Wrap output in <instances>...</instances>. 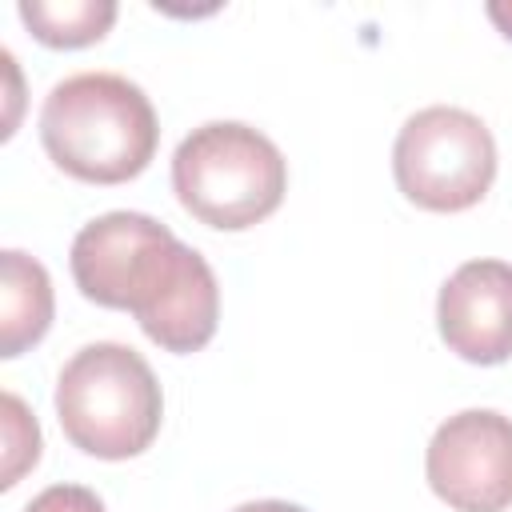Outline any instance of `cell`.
I'll return each mask as SVG.
<instances>
[{"label": "cell", "instance_id": "cell-1", "mask_svg": "<svg viewBox=\"0 0 512 512\" xmlns=\"http://www.w3.org/2000/svg\"><path fill=\"white\" fill-rule=\"evenodd\" d=\"M156 112L148 96L116 72L60 80L40 108V140L56 168L84 184H124L156 152Z\"/></svg>", "mask_w": 512, "mask_h": 512}, {"label": "cell", "instance_id": "cell-2", "mask_svg": "<svg viewBox=\"0 0 512 512\" xmlns=\"http://www.w3.org/2000/svg\"><path fill=\"white\" fill-rule=\"evenodd\" d=\"M56 416L80 452L128 460L156 440L164 396L140 352L100 340L64 364L56 380Z\"/></svg>", "mask_w": 512, "mask_h": 512}, {"label": "cell", "instance_id": "cell-3", "mask_svg": "<svg viewBox=\"0 0 512 512\" xmlns=\"http://www.w3.org/2000/svg\"><path fill=\"white\" fill-rule=\"evenodd\" d=\"M172 188L200 224L240 232L280 208L288 164L264 132L236 120H212L180 140Z\"/></svg>", "mask_w": 512, "mask_h": 512}, {"label": "cell", "instance_id": "cell-4", "mask_svg": "<svg viewBox=\"0 0 512 512\" xmlns=\"http://www.w3.org/2000/svg\"><path fill=\"white\" fill-rule=\"evenodd\" d=\"M392 172L416 208L464 212L492 188L496 144L480 116L436 104L404 120L392 148Z\"/></svg>", "mask_w": 512, "mask_h": 512}, {"label": "cell", "instance_id": "cell-5", "mask_svg": "<svg viewBox=\"0 0 512 512\" xmlns=\"http://www.w3.org/2000/svg\"><path fill=\"white\" fill-rule=\"evenodd\" d=\"M432 492L456 512H504L512 504V420L492 408L448 416L424 456Z\"/></svg>", "mask_w": 512, "mask_h": 512}, {"label": "cell", "instance_id": "cell-6", "mask_svg": "<svg viewBox=\"0 0 512 512\" xmlns=\"http://www.w3.org/2000/svg\"><path fill=\"white\" fill-rule=\"evenodd\" d=\"M128 312L164 352H200L220 320V288L208 260L176 236L164 240L152 252Z\"/></svg>", "mask_w": 512, "mask_h": 512}, {"label": "cell", "instance_id": "cell-7", "mask_svg": "<svg viewBox=\"0 0 512 512\" xmlns=\"http://www.w3.org/2000/svg\"><path fill=\"white\" fill-rule=\"evenodd\" d=\"M444 344L472 364H504L512 356V264L468 260L436 300Z\"/></svg>", "mask_w": 512, "mask_h": 512}, {"label": "cell", "instance_id": "cell-8", "mask_svg": "<svg viewBox=\"0 0 512 512\" xmlns=\"http://www.w3.org/2000/svg\"><path fill=\"white\" fill-rule=\"evenodd\" d=\"M164 240H172V232L144 212L96 216L72 240V256H68L72 280L92 304L128 308L144 264Z\"/></svg>", "mask_w": 512, "mask_h": 512}, {"label": "cell", "instance_id": "cell-9", "mask_svg": "<svg viewBox=\"0 0 512 512\" xmlns=\"http://www.w3.org/2000/svg\"><path fill=\"white\" fill-rule=\"evenodd\" d=\"M0 356H20L52 324V280L40 260L8 248L0 260Z\"/></svg>", "mask_w": 512, "mask_h": 512}, {"label": "cell", "instance_id": "cell-10", "mask_svg": "<svg viewBox=\"0 0 512 512\" xmlns=\"http://www.w3.org/2000/svg\"><path fill=\"white\" fill-rule=\"evenodd\" d=\"M20 20L48 48H84L96 44L112 20V0H20Z\"/></svg>", "mask_w": 512, "mask_h": 512}, {"label": "cell", "instance_id": "cell-11", "mask_svg": "<svg viewBox=\"0 0 512 512\" xmlns=\"http://www.w3.org/2000/svg\"><path fill=\"white\" fill-rule=\"evenodd\" d=\"M40 460V428L20 404V396L4 392V476L0 488H12Z\"/></svg>", "mask_w": 512, "mask_h": 512}, {"label": "cell", "instance_id": "cell-12", "mask_svg": "<svg viewBox=\"0 0 512 512\" xmlns=\"http://www.w3.org/2000/svg\"><path fill=\"white\" fill-rule=\"evenodd\" d=\"M24 512H104L100 496L92 488H80V484H52L44 488Z\"/></svg>", "mask_w": 512, "mask_h": 512}, {"label": "cell", "instance_id": "cell-13", "mask_svg": "<svg viewBox=\"0 0 512 512\" xmlns=\"http://www.w3.org/2000/svg\"><path fill=\"white\" fill-rule=\"evenodd\" d=\"M232 512H304L300 504H288V500H252V504H240Z\"/></svg>", "mask_w": 512, "mask_h": 512}, {"label": "cell", "instance_id": "cell-14", "mask_svg": "<svg viewBox=\"0 0 512 512\" xmlns=\"http://www.w3.org/2000/svg\"><path fill=\"white\" fill-rule=\"evenodd\" d=\"M488 16H492V20L500 24V32L512 40V4H492V8H488Z\"/></svg>", "mask_w": 512, "mask_h": 512}]
</instances>
